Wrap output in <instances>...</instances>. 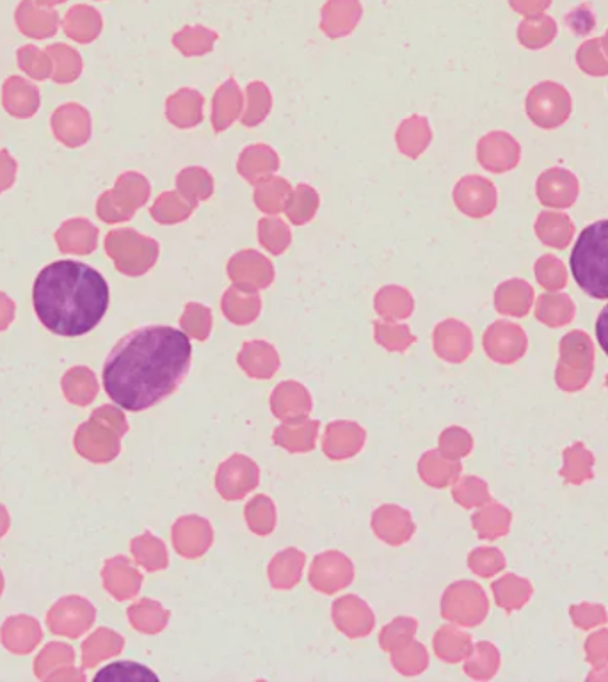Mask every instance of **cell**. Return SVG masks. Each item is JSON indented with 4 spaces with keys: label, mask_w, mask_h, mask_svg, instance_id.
<instances>
[{
    "label": "cell",
    "mask_w": 608,
    "mask_h": 682,
    "mask_svg": "<svg viewBox=\"0 0 608 682\" xmlns=\"http://www.w3.org/2000/svg\"><path fill=\"white\" fill-rule=\"evenodd\" d=\"M557 36V24L552 16L541 15L528 16L525 22H521L518 29V38L521 43L532 50L548 47Z\"/></svg>",
    "instance_id": "7"
},
{
    "label": "cell",
    "mask_w": 608,
    "mask_h": 682,
    "mask_svg": "<svg viewBox=\"0 0 608 682\" xmlns=\"http://www.w3.org/2000/svg\"><path fill=\"white\" fill-rule=\"evenodd\" d=\"M536 192L544 207L569 208L575 205L580 185L578 178L568 169L552 167L539 176Z\"/></svg>",
    "instance_id": "5"
},
{
    "label": "cell",
    "mask_w": 608,
    "mask_h": 682,
    "mask_svg": "<svg viewBox=\"0 0 608 682\" xmlns=\"http://www.w3.org/2000/svg\"><path fill=\"white\" fill-rule=\"evenodd\" d=\"M491 143V155L486 159L491 169H495L498 173H502L505 169H512L518 166L520 162V144L512 139L511 135L496 134L488 137Z\"/></svg>",
    "instance_id": "8"
},
{
    "label": "cell",
    "mask_w": 608,
    "mask_h": 682,
    "mask_svg": "<svg viewBox=\"0 0 608 682\" xmlns=\"http://www.w3.org/2000/svg\"><path fill=\"white\" fill-rule=\"evenodd\" d=\"M573 315V304L568 297H541V304L537 308V317L543 318L548 324H562Z\"/></svg>",
    "instance_id": "11"
},
{
    "label": "cell",
    "mask_w": 608,
    "mask_h": 682,
    "mask_svg": "<svg viewBox=\"0 0 608 682\" xmlns=\"http://www.w3.org/2000/svg\"><path fill=\"white\" fill-rule=\"evenodd\" d=\"M536 235L546 246L564 249L573 240L575 224L569 219V215L541 212L536 221Z\"/></svg>",
    "instance_id": "6"
},
{
    "label": "cell",
    "mask_w": 608,
    "mask_h": 682,
    "mask_svg": "<svg viewBox=\"0 0 608 682\" xmlns=\"http://www.w3.org/2000/svg\"><path fill=\"white\" fill-rule=\"evenodd\" d=\"M512 8L521 15L536 16L552 6V0H511Z\"/></svg>",
    "instance_id": "14"
},
{
    "label": "cell",
    "mask_w": 608,
    "mask_h": 682,
    "mask_svg": "<svg viewBox=\"0 0 608 682\" xmlns=\"http://www.w3.org/2000/svg\"><path fill=\"white\" fill-rule=\"evenodd\" d=\"M578 68L592 77L608 75V56L601 45V38L585 41L576 52Z\"/></svg>",
    "instance_id": "10"
},
{
    "label": "cell",
    "mask_w": 608,
    "mask_h": 682,
    "mask_svg": "<svg viewBox=\"0 0 608 682\" xmlns=\"http://www.w3.org/2000/svg\"><path fill=\"white\" fill-rule=\"evenodd\" d=\"M109 297L104 276L79 260L50 263L32 286V304L41 324L64 338L91 333L105 317Z\"/></svg>",
    "instance_id": "2"
},
{
    "label": "cell",
    "mask_w": 608,
    "mask_h": 682,
    "mask_svg": "<svg viewBox=\"0 0 608 682\" xmlns=\"http://www.w3.org/2000/svg\"><path fill=\"white\" fill-rule=\"evenodd\" d=\"M537 279L546 288H562L566 283V270L559 258L546 254L536 263Z\"/></svg>",
    "instance_id": "12"
},
{
    "label": "cell",
    "mask_w": 608,
    "mask_h": 682,
    "mask_svg": "<svg viewBox=\"0 0 608 682\" xmlns=\"http://www.w3.org/2000/svg\"><path fill=\"white\" fill-rule=\"evenodd\" d=\"M566 22L571 25V29L578 36H585L592 31L594 27V16H592L591 11L587 6H582V8L575 9L571 11V15L566 18Z\"/></svg>",
    "instance_id": "13"
},
{
    "label": "cell",
    "mask_w": 608,
    "mask_h": 682,
    "mask_svg": "<svg viewBox=\"0 0 608 682\" xmlns=\"http://www.w3.org/2000/svg\"><path fill=\"white\" fill-rule=\"evenodd\" d=\"M601 45H603V50H605V54L608 56V31L605 32V36L601 38Z\"/></svg>",
    "instance_id": "16"
},
{
    "label": "cell",
    "mask_w": 608,
    "mask_h": 682,
    "mask_svg": "<svg viewBox=\"0 0 608 682\" xmlns=\"http://www.w3.org/2000/svg\"><path fill=\"white\" fill-rule=\"evenodd\" d=\"M191 359V340L184 331L171 326L137 327L105 357V393L121 409L141 413L182 384Z\"/></svg>",
    "instance_id": "1"
},
{
    "label": "cell",
    "mask_w": 608,
    "mask_h": 682,
    "mask_svg": "<svg viewBox=\"0 0 608 682\" xmlns=\"http://www.w3.org/2000/svg\"><path fill=\"white\" fill-rule=\"evenodd\" d=\"M596 340L600 343L601 350L608 356V304L596 318Z\"/></svg>",
    "instance_id": "15"
},
{
    "label": "cell",
    "mask_w": 608,
    "mask_h": 682,
    "mask_svg": "<svg viewBox=\"0 0 608 682\" xmlns=\"http://www.w3.org/2000/svg\"><path fill=\"white\" fill-rule=\"evenodd\" d=\"M95 681L144 682L159 681V677L153 674L152 670L143 667V665L130 663V661H121V663H112V665L102 668L95 675Z\"/></svg>",
    "instance_id": "9"
},
{
    "label": "cell",
    "mask_w": 608,
    "mask_h": 682,
    "mask_svg": "<svg viewBox=\"0 0 608 682\" xmlns=\"http://www.w3.org/2000/svg\"><path fill=\"white\" fill-rule=\"evenodd\" d=\"M527 114L536 127L553 130L564 125L571 114V95L557 82H541L530 89Z\"/></svg>",
    "instance_id": "4"
},
{
    "label": "cell",
    "mask_w": 608,
    "mask_h": 682,
    "mask_svg": "<svg viewBox=\"0 0 608 682\" xmlns=\"http://www.w3.org/2000/svg\"><path fill=\"white\" fill-rule=\"evenodd\" d=\"M569 267L584 294L608 301V221L589 224L580 233Z\"/></svg>",
    "instance_id": "3"
}]
</instances>
